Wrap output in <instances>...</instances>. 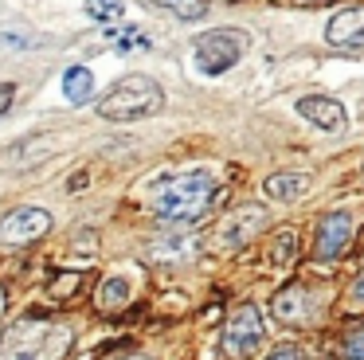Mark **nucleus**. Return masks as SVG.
Here are the masks:
<instances>
[{"mask_svg": "<svg viewBox=\"0 0 364 360\" xmlns=\"http://www.w3.org/2000/svg\"><path fill=\"white\" fill-rule=\"evenodd\" d=\"M215 192L220 188H215L212 172L204 169L176 172V176H165L153 188V211L173 227H192L208 216V208L215 203Z\"/></svg>", "mask_w": 364, "mask_h": 360, "instance_id": "f257e3e1", "label": "nucleus"}, {"mask_svg": "<svg viewBox=\"0 0 364 360\" xmlns=\"http://www.w3.org/2000/svg\"><path fill=\"white\" fill-rule=\"evenodd\" d=\"M71 329L59 321H36L24 317L4 333L0 341V360H63L71 349Z\"/></svg>", "mask_w": 364, "mask_h": 360, "instance_id": "f03ea898", "label": "nucleus"}, {"mask_svg": "<svg viewBox=\"0 0 364 360\" xmlns=\"http://www.w3.org/2000/svg\"><path fill=\"white\" fill-rule=\"evenodd\" d=\"M165 106V90L157 86V78L149 75H126L110 86L102 102H98V114L106 122H141V117L157 114Z\"/></svg>", "mask_w": 364, "mask_h": 360, "instance_id": "7ed1b4c3", "label": "nucleus"}, {"mask_svg": "<svg viewBox=\"0 0 364 360\" xmlns=\"http://www.w3.org/2000/svg\"><path fill=\"white\" fill-rule=\"evenodd\" d=\"M251 47V39H247V31L239 28H215L208 31V36L196 39V67L204 70V75H223V70H231L239 63V55Z\"/></svg>", "mask_w": 364, "mask_h": 360, "instance_id": "20e7f679", "label": "nucleus"}, {"mask_svg": "<svg viewBox=\"0 0 364 360\" xmlns=\"http://www.w3.org/2000/svg\"><path fill=\"white\" fill-rule=\"evenodd\" d=\"M262 337H267V325L259 317V305L243 302L223 325V356L228 360H251L255 352L262 349Z\"/></svg>", "mask_w": 364, "mask_h": 360, "instance_id": "39448f33", "label": "nucleus"}, {"mask_svg": "<svg viewBox=\"0 0 364 360\" xmlns=\"http://www.w3.org/2000/svg\"><path fill=\"white\" fill-rule=\"evenodd\" d=\"M48 231H51V211H43V208H16L0 219V243H9V247L36 243Z\"/></svg>", "mask_w": 364, "mask_h": 360, "instance_id": "423d86ee", "label": "nucleus"}, {"mask_svg": "<svg viewBox=\"0 0 364 360\" xmlns=\"http://www.w3.org/2000/svg\"><path fill=\"white\" fill-rule=\"evenodd\" d=\"M353 243V216L348 211H329V216L317 223V239H314V255L317 258H341Z\"/></svg>", "mask_w": 364, "mask_h": 360, "instance_id": "0eeeda50", "label": "nucleus"}, {"mask_svg": "<svg viewBox=\"0 0 364 360\" xmlns=\"http://www.w3.org/2000/svg\"><path fill=\"white\" fill-rule=\"evenodd\" d=\"M325 39H329V47H341V51H364V8L333 12V20L325 23Z\"/></svg>", "mask_w": 364, "mask_h": 360, "instance_id": "6e6552de", "label": "nucleus"}, {"mask_svg": "<svg viewBox=\"0 0 364 360\" xmlns=\"http://www.w3.org/2000/svg\"><path fill=\"white\" fill-rule=\"evenodd\" d=\"M270 309H274L278 321L298 325V321H309L317 313V294L309 286H286V290H278V294H274Z\"/></svg>", "mask_w": 364, "mask_h": 360, "instance_id": "1a4fd4ad", "label": "nucleus"}, {"mask_svg": "<svg viewBox=\"0 0 364 360\" xmlns=\"http://www.w3.org/2000/svg\"><path fill=\"white\" fill-rule=\"evenodd\" d=\"M298 114L325 133H341L348 125L345 106H341L337 98H325V94H306V98H298Z\"/></svg>", "mask_w": 364, "mask_h": 360, "instance_id": "9d476101", "label": "nucleus"}, {"mask_svg": "<svg viewBox=\"0 0 364 360\" xmlns=\"http://www.w3.org/2000/svg\"><path fill=\"white\" fill-rule=\"evenodd\" d=\"M267 223V211L262 208H239L235 216L223 223V231H220V247L223 250H235V247H247V239H251L259 227Z\"/></svg>", "mask_w": 364, "mask_h": 360, "instance_id": "9b49d317", "label": "nucleus"}, {"mask_svg": "<svg viewBox=\"0 0 364 360\" xmlns=\"http://www.w3.org/2000/svg\"><path fill=\"white\" fill-rule=\"evenodd\" d=\"M309 184H314L309 172H274V176H267L262 192H267L270 200H278V203H290V200H298V196H306Z\"/></svg>", "mask_w": 364, "mask_h": 360, "instance_id": "f8f14e48", "label": "nucleus"}, {"mask_svg": "<svg viewBox=\"0 0 364 360\" xmlns=\"http://www.w3.org/2000/svg\"><path fill=\"white\" fill-rule=\"evenodd\" d=\"M63 94L71 102H90L95 98V75H90L87 67H71L63 75Z\"/></svg>", "mask_w": 364, "mask_h": 360, "instance_id": "ddd939ff", "label": "nucleus"}, {"mask_svg": "<svg viewBox=\"0 0 364 360\" xmlns=\"http://www.w3.org/2000/svg\"><path fill=\"white\" fill-rule=\"evenodd\" d=\"M129 302V282L126 278H106L98 286V309H118Z\"/></svg>", "mask_w": 364, "mask_h": 360, "instance_id": "4468645a", "label": "nucleus"}, {"mask_svg": "<svg viewBox=\"0 0 364 360\" xmlns=\"http://www.w3.org/2000/svg\"><path fill=\"white\" fill-rule=\"evenodd\" d=\"M153 4L168 8V12H173V16H181V20H200V16L208 12V4H204V0H153Z\"/></svg>", "mask_w": 364, "mask_h": 360, "instance_id": "2eb2a0df", "label": "nucleus"}, {"mask_svg": "<svg viewBox=\"0 0 364 360\" xmlns=\"http://www.w3.org/2000/svg\"><path fill=\"white\" fill-rule=\"evenodd\" d=\"M341 356L345 360H364V325L348 329L345 341H341Z\"/></svg>", "mask_w": 364, "mask_h": 360, "instance_id": "dca6fc26", "label": "nucleus"}, {"mask_svg": "<svg viewBox=\"0 0 364 360\" xmlns=\"http://www.w3.org/2000/svg\"><path fill=\"white\" fill-rule=\"evenodd\" d=\"M294 247H298V239H294L290 231H282V235H278L274 243H270V258H274L278 266H286V263H290V258H294Z\"/></svg>", "mask_w": 364, "mask_h": 360, "instance_id": "f3484780", "label": "nucleus"}, {"mask_svg": "<svg viewBox=\"0 0 364 360\" xmlns=\"http://www.w3.org/2000/svg\"><path fill=\"white\" fill-rule=\"evenodd\" d=\"M87 12L95 16V20H118L122 0H87Z\"/></svg>", "mask_w": 364, "mask_h": 360, "instance_id": "a211bd4d", "label": "nucleus"}, {"mask_svg": "<svg viewBox=\"0 0 364 360\" xmlns=\"http://www.w3.org/2000/svg\"><path fill=\"white\" fill-rule=\"evenodd\" d=\"M12 98H16V86H12V83H0V117L12 110Z\"/></svg>", "mask_w": 364, "mask_h": 360, "instance_id": "6ab92c4d", "label": "nucleus"}, {"mask_svg": "<svg viewBox=\"0 0 364 360\" xmlns=\"http://www.w3.org/2000/svg\"><path fill=\"white\" fill-rule=\"evenodd\" d=\"M270 360H306V356H301L298 349H290V344H286V349H274V352H270Z\"/></svg>", "mask_w": 364, "mask_h": 360, "instance_id": "aec40b11", "label": "nucleus"}, {"mask_svg": "<svg viewBox=\"0 0 364 360\" xmlns=\"http://www.w3.org/2000/svg\"><path fill=\"white\" fill-rule=\"evenodd\" d=\"M353 305H356V309L364 305V274L356 278V286H353Z\"/></svg>", "mask_w": 364, "mask_h": 360, "instance_id": "412c9836", "label": "nucleus"}]
</instances>
